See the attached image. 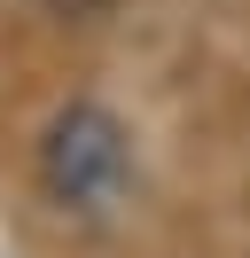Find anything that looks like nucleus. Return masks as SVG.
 Masks as SVG:
<instances>
[{
  "mask_svg": "<svg viewBox=\"0 0 250 258\" xmlns=\"http://www.w3.org/2000/svg\"><path fill=\"white\" fill-rule=\"evenodd\" d=\"M39 172H47V188L62 204H86V211L109 204L125 188V125L109 110H94V102L62 110L55 133H47V149H39Z\"/></svg>",
  "mask_w": 250,
  "mask_h": 258,
  "instance_id": "1",
  "label": "nucleus"
}]
</instances>
